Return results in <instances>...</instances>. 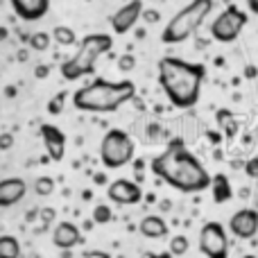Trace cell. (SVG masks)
Returning <instances> with one entry per match:
<instances>
[{
	"label": "cell",
	"mask_w": 258,
	"mask_h": 258,
	"mask_svg": "<svg viewBox=\"0 0 258 258\" xmlns=\"http://www.w3.org/2000/svg\"><path fill=\"white\" fill-rule=\"evenodd\" d=\"M152 174L165 181L170 188L186 195H195L209 188L211 172L200 159L188 150L183 138H172L161 154L150 161Z\"/></svg>",
	"instance_id": "cell-1"
},
{
	"label": "cell",
	"mask_w": 258,
	"mask_h": 258,
	"mask_svg": "<svg viewBox=\"0 0 258 258\" xmlns=\"http://www.w3.org/2000/svg\"><path fill=\"white\" fill-rule=\"evenodd\" d=\"M159 86L177 109H190L200 102L202 84L206 80L204 63L186 61L179 57L159 59Z\"/></svg>",
	"instance_id": "cell-2"
},
{
	"label": "cell",
	"mask_w": 258,
	"mask_h": 258,
	"mask_svg": "<svg viewBox=\"0 0 258 258\" xmlns=\"http://www.w3.org/2000/svg\"><path fill=\"white\" fill-rule=\"evenodd\" d=\"M134 95H136V84L132 80L111 82L95 77L73 93V107L84 113H113L125 102L134 100Z\"/></svg>",
	"instance_id": "cell-3"
},
{
	"label": "cell",
	"mask_w": 258,
	"mask_h": 258,
	"mask_svg": "<svg viewBox=\"0 0 258 258\" xmlns=\"http://www.w3.org/2000/svg\"><path fill=\"white\" fill-rule=\"evenodd\" d=\"M111 45H113V39L109 34H102V32H98V34H86L84 39L80 41V45H77V52L61 63V68H59L61 77L66 82H77V80H82V77L91 75L95 63H98V59L102 57L104 52H109Z\"/></svg>",
	"instance_id": "cell-4"
},
{
	"label": "cell",
	"mask_w": 258,
	"mask_h": 258,
	"mask_svg": "<svg viewBox=\"0 0 258 258\" xmlns=\"http://www.w3.org/2000/svg\"><path fill=\"white\" fill-rule=\"evenodd\" d=\"M211 12H213V0H190L186 7H181L168 21V25L163 27V34H161V41L168 45L183 43L204 25Z\"/></svg>",
	"instance_id": "cell-5"
},
{
	"label": "cell",
	"mask_w": 258,
	"mask_h": 258,
	"mask_svg": "<svg viewBox=\"0 0 258 258\" xmlns=\"http://www.w3.org/2000/svg\"><path fill=\"white\" fill-rule=\"evenodd\" d=\"M136 154V143L125 129H109L100 143V161L107 170L125 168L134 161Z\"/></svg>",
	"instance_id": "cell-6"
},
{
	"label": "cell",
	"mask_w": 258,
	"mask_h": 258,
	"mask_svg": "<svg viewBox=\"0 0 258 258\" xmlns=\"http://www.w3.org/2000/svg\"><path fill=\"white\" fill-rule=\"evenodd\" d=\"M247 21H249V16L245 9H240L238 5H229L211 23V36L218 43H233L242 34Z\"/></svg>",
	"instance_id": "cell-7"
},
{
	"label": "cell",
	"mask_w": 258,
	"mask_h": 258,
	"mask_svg": "<svg viewBox=\"0 0 258 258\" xmlns=\"http://www.w3.org/2000/svg\"><path fill=\"white\" fill-rule=\"evenodd\" d=\"M200 251L206 258H229L227 229L220 222H206L200 231Z\"/></svg>",
	"instance_id": "cell-8"
},
{
	"label": "cell",
	"mask_w": 258,
	"mask_h": 258,
	"mask_svg": "<svg viewBox=\"0 0 258 258\" xmlns=\"http://www.w3.org/2000/svg\"><path fill=\"white\" fill-rule=\"evenodd\" d=\"M107 197L113 202V204L120 206H134L143 200V190L136 181L132 179H116L107 186Z\"/></svg>",
	"instance_id": "cell-9"
},
{
	"label": "cell",
	"mask_w": 258,
	"mask_h": 258,
	"mask_svg": "<svg viewBox=\"0 0 258 258\" xmlns=\"http://www.w3.org/2000/svg\"><path fill=\"white\" fill-rule=\"evenodd\" d=\"M143 0H132V3H125L118 12H113L109 16V25L113 27V34H127L134 25L138 23L143 14Z\"/></svg>",
	"instance_id": "cell-10"
},
{
	"label": "cell",
	"mask_w": 258,
	"mask_h": 258,
	"mask_svg": "<svg viewBox=\"0 0 258 258\" xmlns=\"http://www.w3.org/2000/svg\"><path fill=\"white\" fill-rule=\"evenodd\" d=\"M229 231L240 240H251L258 231V213L254 209H240L229 220Z\"/></svg>",
	"instance_id": "cell-11"
},
{
	"label": "cell",
	"mask_w": 258,
	"mask_h": 258,
	"mask_svg": "<svg viewBox=\"0 0 258 258\" xmlns=\"http://www.w3.org/2000/svg\"><path fill=\"white\" fill-rule=\"evenodd\" d=\"M41 141L45 145V152H48L50 161H61L66 156V134L61 132L57 125H41L39 127Z\"/></svg>",
	"instance_id": "cell-12"
},
{
	"label": "cell",
	"mask_w": 258,
	"mask_h": 258,
	"mask_svg": "<svg viewBox=\"0 0 258 258\" xmlns=\"http://www.w3.org/2000/svg\"><path fill=\"white\" fill-rule=\"evenodd\" d=\"M27 192V183L21 177H7L0 179V209H9V206L18 204Z\"/></svg>",
	"instance_id": "cell-13"
},
{
	"label": "cell",
	"mask_w": 258,
	"mask_h": 258,
	"mask_svg": "<svg viewBox=\"0 0 258 258\" xmlns=\"http://www.w3.org/2000/svg\"><path fill=\"white\" fill-rule=\"evenodd\" d=\"M9 5L16 12V16L27 23L43 18L50 9V0H9Z\"/></svg>",
	"instance_id": "cell-14"
},
{
	"label": "cell",
	"mask_w": 258,
	"mask_h": 258,
	"mask_svg": "<svg viewBox=\"0 0 258 258\" xmlns=\"http://www.w3.org/2000/svg\"><path fill=\"white\" fill-rule=\"evenodd\" d=\"M52 242L57 249H63V251H71L73 247L82 245V231L77 224L73 222H59L52 231Z\"/></svg>",
	"instance_id": "cell-15"
},
{
	"label": "cell",
	"mask_w": 258,
	"mask_h": 258,
	"mask_svg": "<svg viewBox=\"0 0 258 258\" xmlns=\"http://www.w3.org/2000/svg\"><path fill=\"white\" fill-rule=\"evenodd\" d=\"M138 231L145 238H163L168 236V222L161 215H145L138 224Z\"/></svg>",
	"instance_id": "cell-16"
},
{
	"label": "cell",
	"mask_w": 258,
	"mask_h": 258,
	"mask_svg": "<svg viewBox=\"0 0 258 258\" xmlns=\"http://www.w3.org/2000/svg\"><path fill=\"white\" fill-rule=\"evenodd\" d=\"M209 188L213 190V200L215 204H224V202H229L233 197V190H231V183H229V177L227 174H213L211 177V183Z\"/></svg>",
	"instance_id": "cell-17"
},
{
	"label": "cell",
	"mask_w": 258,
	"mask_h": 258,
	"mask_svg": "<svg viewBox=\"0 0 258 258\" xmlns=\"http://www.w3.org/2000/svg\"><path fill=\"white\" fill-rule=\"evenodd\" d=\"M50 39H52L57 45H75L77 43L75 30L68 25H57L52 32H50Z\"/></svg>",
	"instance_id": "cell-18"
},
{
	"label": "cell",
	"mask_w": 258,
	"mask_h": 258,
	"mask_svg": "<svg viewBox=\"0 0 258 258\" xmlns=\"http://www.w3.org/2000/svg\"><path fill=\"white\" fill-rule=\"evenodd\" d=\"M0 258H21V242L16 236H0Z\"/></svg>",
	"instance_id": "cell-19"
},
{
	"label": "cell",
	"mask_w": 258,
	"mask_h": 258,
	"mask_svg": "<svg viewBox=\"0 0 258 258\" xmlns=\"http://www.w3.org/2000/svg\"><path fill=\"white\" fill-rule=\"evenodd\" d=\"M218 122H220V127L227 132V136H236L238 125H236V118H233L231 111H227V109H220V111H218Z\"/></svg>",
	"instance_id": "cell-20"
},
{
	"label": "cell",
	"mask_w": 258,
	"mask_h": 258,
	"mask_svg": "<svg viewBox=\"0 0 258 258\" xmlns=\"http://www.w3.org/2000/svg\"><path fill=\"white\" fill-rule=\"evenodd\" d=\"M50 43H52L50 32H34V34L30 36V48L34 50V52H45V50L50 48Z\"/></svg>",
	"instance_id": "cell-21"
},
{
	"label": "cell",
	"mask_w": 258,
	"mask_h": 258,
	"mask_svg": "<svg viewBox=\"0 0 258 258\" xmlns=\"http://www.w3.org/2000/svg\"><path fill=\"white\" fill-rule=\"evenodd\" d=\"M34 192L39 197H48L54 192V179L52 177H39L34 181Z\"/></svg>",
	"instance_id": "cell-22"
},
{
	"label": "cell",
	"mask_w": 258,
	"mask_h": 258,
	"mask_svg": "<svg viewBox=\"0 0 258 258\" xmlns=\"http://www.w3.org/2000/svg\"><path fill=\"white\" fill-rule=\"evenodd\" d=\"M66 98H68V91H59V93L50 100V102H48V113H50V116H59V113L63 111Z\"/></svg>",
	"instance_id": "cell-23"
},
{
	"label": "cell",
	"mask_w": 258,
	"mask_h": 258,
	"mask_svg": "<svg viewBox=\"0 0 258 258\" xmlns=\"http://www.w3.org/2000/svg\"><path fill=\"white\" fill-rule=\"evenodd\" d=\"M111 218H113V213H111L109 206H104V204L93 206V222L95 224H109L111 222Z\"/></svg>",
	"instance_id": "cell-24"
},
{
	"label": "cell",
	"mask_w": 258,
	"mask_h": 258,
	"mask_svg": "<svg viewBox=\"0 0 258 258\" xmlns=\"http://www.w3.org/2000/svg\"><path fill=\"white\" fill-rule=\"evenodd\" d=\"M188 238L186 236H174L172 240H170V254L172 256H183L188 251Z\"/></svg>",
	"instance_id": "cell-25"
},
{
	"label": "cell",
	"mask_w": 258,
	"mask_h": 258,
	"mask_svg": "<svg viewBox=\"0 0 258 258\" xmlns=\"http://www.w3.org/2000/svg\"><path fill=\"white\" fill-rule=\"evenodd\" d=\"M134 68H136V57L132 52H125L118 57V71L120 73H132Z\"/></svg>",
	"instance_id": "cell-26"
},
{
	"label": "cell",
	"mask_w": 258,
	"mask_h": 258,
	"mask_svg": "<svg viewBox=\"0 0 258 258\" xmlns=\"http://www.w3.org/2000/svg\"><path fill=\"white\" fill-rule=\"evenodd\" d=\"M245 172H247V177H249V179H256L258 177V159H256V156L245 163Z\"/></svg>",
	"instance_id": "cell-27"
},
{
	"label": "cell",
	"mask_w": 258,
	"mask_h": 258,
	"mask_svg": "<svg viewBox=\"0 0 258 258\" xmlns=\"http://www.w3.org/2000/svg\"><path fill=\"white\" fill-rule=\"evenodd\" d=\"M12 145H14V134H9V132H5V134H0V150H12Z\"/></svg>",
	"instance_id": "cell-28"
},
{
	"label": "cell",
	"mask_w": 258,
	"mask_h": 258,
	"mask_svg": "<svg viewBox=\"0 0 258 258\" xmlns=\"http://www.w3.org/2000/svg\"><path fill=\"white\" fill-rule=\"evenodd\" d=\"M141 18H145L147 23H159V12L156 9H143V14H141Z\"/></svg>",
	"instance_id": "cell-29"
},
{
	"label": "cell",
	"mask_w": 258,
	"mask_h": 258,
	"mask_svg": "<svg viewBox=\"0 0 258 258\" xmlns=\"http://www.w3.org/2000/svg\"><path fill=\"white\" fill-rule=\"evenodd\" d=\"M52 220H54V211L52 209H43V211H41V224H45V227H48V224H52Z\"/></svg>",
	"instance_id": "cell-30"
},
{
	"label": "cell",
	"mask_w": 258,
	"mask_h": 258,
	"mask_svg": "<svg viewBox=\"0 0 258 258\" xmlns=\"http://www.w3.org/2000/svg\"><path fill=\"white\" fill-rule=\"evenodd\" d=\"M82 258H111L109 251H100V249H91V251H84Z\"/></svg>",
	"instance_id": "cell-31"
},
{
	"label": "cell",
	"mask_w": 258,
	"mask_h": 258,
	"mask_svg": "<svg viewBox=\"0 0 258 258\" xmlns=\"http://www.w3.org/2000/svg\"><path fill=\"white\" fill-rule=\"evenodd\" d=\"M48 73H50V66H36L34 77L36 80H43V77H48Z\"/></svg>",
	"instance_id": "cell-32"
},
{
	"label": "cell",
	"mask_w": 258,
	"mask_h": 258,
	"mask_svg": "<svg viewBox=\"0 0 258 258\" xmlns=\"http://www.w3.org/2000/svg\"><path fill=\"white\" fill-rule=\"evenodd\" d=\"M245 77H247V80H254V77H256V66H247L245 68Z\"/></svg>",
	"instance_id": "cell-33"
},
{
	"label": "cell",
	"mask_w": 258,
	"mask_h": 258,
	"mask_svg": "<svg viewBox=\"0 0 258 258\" xmlns=\"http://www.w3.org/2000/svg\"><path fill=\"white\" fill-rule=\"evenodd\" d=\"M247 3H249V9H251V14H256V12H258V3H256V0H247Z\"/></svg>",
	"instance_id": "cell-34"
},
{
	"label": "cell",
	"mask_w": 258,
	"mask_h": 258,
	"mask_svg": "<svg viewBox=\"0 0 258 258\" xmlns=\"http://www.w3.org/2000/svg\"><path fill=\"white\" fill-rule=\"evenodd\" d=\"M95 181H98V183H104V181H107V177H104V174H95Z\"/></svg>",
	"instance_id": "cell-35"
},
{
	"label": "cell",
	"mask_w": 258,
	"mask_h": 258,
	"mask_svg": "<svg viewBox=\"0 0 258 258\" xmlns=\"http://www.w3.org/2000/svg\"><path fill=\"white\" fill-rule=\"evenodd\" d=\"M3 39H7V30H5V27H0V41Z\"/></svg>",
	"instance_id": "cell-36"
},
{
	"label": "cell",
	"mask_w": 258,
	"mask_h": 258,
	"mask_svg": "<svg viewBox=\"0 0 258 258\" xmlns=\"http://www.w3.org/2000/svg\"><path fill=\"white\" fill-rule=\"evenodd\" d=\"M156 258H172V254H170V251H165V254H159Z\"/></svg>",
	"instance_id": "cell-37"
},
{
	"label": "cell",
	"mask_w": 258,
	"mask_h": 258,
	"mask_svg": "<svg viewBox=\"0 0 258 258\" xmlns=\"http://www.w3.org/2000/svg\"><path fill=\"white\" fill-rule=\"evenodd\" d=\"M242 258H256L254 254H247V256H242Z\"/></svg>",
	"instance_id": "cell-38"
}]
</instances>
